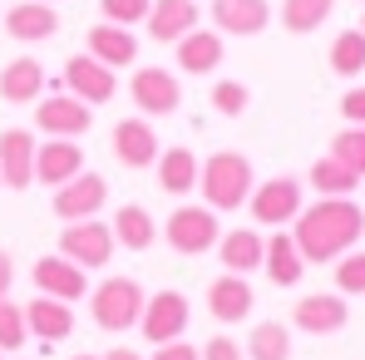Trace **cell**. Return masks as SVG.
I'll list each match as a JSON object with an SVG mask.
<instances>
[{
  "label": "cell",
  "instance_id": "6da1fadb",
  "mask_svg": "<svg viewBox=\"0 0 365 360\" xmlns=\"http://www.w3.org/2000/svg\"><path fill=\"white\" fill-rule=\"evenodd\" d=\"M365 237V212L351 202V197H321L297 212V227H292V242L302 252V262L311 267H326L336 257H346L356 242Z\"/></svg>",
  "mask_w": 365,
  "mask_h": 360
},
{
  "label": "cell",
  "instance_id": "7a4b0ae2",
  "mask_svg": "<svg viewBox=\"0 0 365 360\" xmlns=\"http://www.w3.org/2000/svg\"><path fill=\"white\" fill-rule=\"evenodd\" d=\"M197 187H202V202H207L212 212H237L247 197H252V187H257L247 153H232V148L212 153V158L197 168Z\"/></svg>",
  "mask_w": 365,
  "mask_h": 360
},
{
  "label": "cell",
  "instance_id": "3957f363",
  "mask_svg": "<svg viewBox=\"0 0 365 360\" xmlns=\"http://www.w3.org/2000/svg\"><path fill=\"white\" fill-rule=\"evenodd\" d=\"M143 287L133 282V277H109V282H99L94 292H89V311H94V326L99 331H109V336H123V331H133L138 326V316H143Z\"/></svg>",
  "mask_w": 365,
  "mask_h": 360
},
{
  "label": "cell",
  "instance_id": "277c9868",
  "mask_svg": "<svg viewBox=\"0 0 365 360\" xmlns=\"http://www.w3.org/2000/svg\"><path fill=\"white\" fill-rule=\"evenodd\" d=\"M163 237H168V247L182 252V257H202V252H212V247H217L222 222H217V212H212L207 202H202V207H197V202H182V207L168 212Z\"/></svg>",
  "mask_w": 365,
  "mask_h": 360
},
{
  "label": "cell",
  "instance_id": "5b68a950",
  "mask_svg": "<svg viewBox=\"0 0 365 360\" xmlns=\"http://www.w3.org/2000/svg\"><path fill=\"white\" fill-rule=\"evenodd\" d=\"M114 227L109 222H94V217H84V222H69L60 232V257L64 262H74V267H84V272H94V267H109V257H114Z\"/></svg>",
  "mask_w": 365,
  "mask_h": 360
},
{
  "label": "cell",
  "instance_id": "8992f818",
  "mask_svg": "<svg viewBox=\"0 0 365 360\" xmlns=\"http://www.w3.org/2000/svg\"><path fill=\"white\" fill-rule=\"evenodd\" d=\"M128 94H133V104H138V114H143V119H168V114H178V104H182L178 74H168V69H158V64L133 69Z\"/></svg>",
  "mask_w": 365,
  "mask_h": 360
},
{
  "label": "cell",
  "instance_id": "52a82bcc",
  "mask_svg": "<svg viewBox=\"0 0 365 360\" xmlns=\"http://www.w3.org/2000/svg\"><path fill=\"white\" fill-rule=\"evenodd\" d=\"M252 217L257 222H267V227H282V222H297V212H302V182L292 178V173H282V178H267L252 187Z\"/></svg>",
  "mask_w": 365,
  "mask_h": 360
},
{
  "label": "cell",
  "instance_id": "ba28073f",
  "mask_svg": "<svg viewBox=\"0 0 365 360\" xmlns=\"http://www.w3.org/2000/svg\"><path fill=\"white\" fill-rule=\"evenodd\" d=\"M187 316H192V306H187V297H182V292H158V297L143 301L138 331H143V341L168 346V341H178L182 331H187Z\"/></svg>",
  "mask_w": 365,
  "mask_h": 360
},
{
  "label": "cell",
  "instance_id": "9c48e42d",
  "mask_svg": "<svg viewBox=\"0 0 365 360\" xmlns=\"http://www.w3.org/2000/svg\"><path fill=\"white\" fill-rule=\"evenodd\" d=\"M94 123V109L79 104L74 94H55V99H40L35 104V128L50 133V138H84Z\"/></svg>",
  "mask_w": 365,
  "mask_h": 360
},
{
  "label": "cell",
  "instance_id": "30bf717a",
  "mask_svg": "<svg viewBox=\"0 0 365 360\" xmlns=\"http://www.w3.org/2000/svg\"><path fill=\"white\" fill-rule=\"evenodd\" d=\"M64 84H69V94L79 99V104H109L114 99V89H119V79H114V69L109 64H99L94 55H74V60H64Z\"/></svg>",
  "mask_w": 365,
  "mask_h": 360
},
{
  "label": "cell",
  "instance_id": "8fae6325",
  "mask_svg": "<svg viewBox=\"0 0 365 360\" xmlns=\"http://www.w3.org/2000/svg\"><path fill=\"white\" fill-rule=\"evenodd\" d=\"M109 202V182L99 173H79L64 187H55V212L64 222H84V217H99V207Z\"/></svg>",
  "mask_w": 365,
  "mask_h": 360
},
{
  "label": "cell",
  "instance_id": "7c38bea8",
  "mask_svg": "<svg viewBox=\"0 0 365 360\" xmlns=\"http://www.w3.org/2000/svg\"><path fill=\"white\" fill-rule=\"evenodd\" d=\"M84 173V148L74 138H50V143H35V182L45 187H64L69 178Z\"/></svg>",
  "mask_w": 365,
  "mask_h": 360
},
{
  "label": "cell",
  "instance_id": "4fadbf2b",
  "mask_svg": "<svg viewBox=\"0 0 365 360\" xmlns=\"http://www.w3.org/2000/svg\"><path fill=\"white\" fill-rule=\"evenodd\" d=\"M5 30H10V40H20V45H40V40H55L60 15H55L50 0H20V5L5 10Z\"/></svg>",
  "mask_w": 365,
  "mask_h": 360
},
{
  "label": "cell",
  "instance_id": "5bb4252c",
  "mask_svg": "<svg viewBox=\"0 0 365 360\" xmlns=\"http://www.w3.org/2000/svg\"><path fill=\"white\" fill-rule=\"evenodd\" d=\"M35 182V133L5 128L0 133V187H30Z\"/></svg>",
  "mask_w": 365,
  "mask_h": 360
},
{
  "label": "cell",
  "instance_id": "9a60e30c",
  "mask_svg": "<svg viewBox=\"0 0 365 360\" xmlns=\"http://www.w3.org/2000/svg\"><path fill=\"white\" fill-rule=\"evenodd\" d=\"M114 158L123 168H153L158 163V133L148 119H119L114 123Z\"/></svg>",
  "mask_w": 365,
  "mask_h": 360
},
{
  "label": "cell",
  "instance_id": "2e32d148",
  "mask_svg": "<svg viewBox=\"0 0 365 360\" xmlns=\"http://www.w3.org/2000/svg\"><path fill=\"white\" fill-rule=\"evenodd\" d=\"M346 301H341V292H316V297H302L297 306H292V321H297V331H306V336H331V331H341L346 326Z\"/></svg>",
  "mask_w": 365,
  "mask_h": 360
},
{
  "label": "cell",
  "instance_id": "e0dca14e",
  "mask_svg": "<svg viewBox=\"0 0 365 360\" xmlns=\"http://www.w3.org/2000/svg\"><path fill=\"white\" fill-rule=\"evenodd\" d=\"M30 277H35L40 297H55V301H79L84 292H89L84 267H74V262H64V257H40Z\"/></svg>",
  "mask_w": 365,
  "mask_h": 360
},
{
  "label": "cell",
  "instance_id": "ac0fdd59",
  "mask_svg": "<svg viewBox=\"0 0 365 360\" xmlns=\"http://www.w3.org/2000/svg\"><path fill=\"white\" fill-rule=\"evenodd\" d=\"M212 25L217 35H262L272 25V5L267 0H212Z\"/></svg>",
  "mask_w": 365,
  "mask_h": 360
},
{
  "label": "cell",
  "instance_id": "d6986e66",
  "mask_svg": "<svg viewBox=\"0 0 365 360\" xmlns=\"http://www.w3.org/2000/svg\"><path fill=\"white\" fill-rule=\"evenodd\" d=\"M262 252H267V237H262L257 227H232V232L217 237V262H222V272H232V277H252V272L262 267Z\"/></svg>",
  "mask_w": 365,
  "mask_h": 360
},
{
  "label": "cell",
  "instance_id": "ffe728a7",
  "mask_svg": "<svg viewBox=\"0 0 365 360\" xmlns=\"http://www.w3.org/2000/svg\"><path fill=\"white\" fill-rule=\"evenodd\" d=\"M143 25L158 45H178L187 30H197V0H153Z\"/></svg>",
  "mask_w": 365,
  "mask_h": 360
},
{
  "label": "cell",
  "instance_id": "44dd1931",
  "mask_svg": "<svg viewBox=\"0 0 365 360\" xmlns=\"http://www.w3.org/2000/svg\"><path fill=\"white\" fill-rule=\"evenodd\" d=\"M252 306H257V297H252V282H247V277H232V272H222V277L207 287V311H212L222 326H232V321H247V316H252Z\"/></svg>",
  "mask_w": 365,
  "mask_h": 360
},
{
  "label": "cell",
  "instance_id": "7402d4cb",
  "mask_svg": "<svg viewBox=\"0 0 365 360\" xmlns=\"http://www.w3.org/2000/svg\"><path fill=\"white\" fill-rule=\"evenodd\" d=\"M25 331H30L35 341H45V346L69 341V331H74V311H69V301H55V297L30 301V306H25Z\"/></svg>",
  "mask_w": 365,
  "mask_h": 360
},
{
  "label": "cell",
  "instance_id": "603a6c76",
  "mask_svg": "<svg viewBox=\"0 0 365 360\" xmlns=\"http://www.w3.org/2000/svg\"><path fill=\"white\" fill-rule=\"evenodd\" d=\"M40 89H45V64L20 55L0 69V99L5 104H40Z\"/></svg>",
  "mask_w": 365,
  "mask_h": 360
},
{
  "label": "cell",
  "instance_id": "cb8c5ba5",
  "mask_svg": "<svg viewBox=\"0 0 365 360\" xmlns=\"http://www.w3.org/2000/svg\"><path fill=\"white\" fill-rule=\"evenodd\" d=\"M262 272L277 282V287H297L306 277V262H302V252H297V242H292V232H272L267 237V252H262Z\"/></svg>",
  "mask_w": 365,
  "mask_h": 360
},
{
  "label": "cell",
  "instance_id": "d4e9b609",
  "mask_svg": "<svg viewBox=\"0 0 365 360\" xmlns=\"http://www.w3.org/2000/svg\"><path fill=\"white\" fill-rule=\"evenodd\" d=\"M173 50H178L182 74H212V69L222 64V35H217V30H187Z\"/></svg>",
  "mask_w": 365,
  "mask_h": 360
},
{
  "label": "cell",
  "instance_id": "484cf974",
  "mask_svg": "<svg viewBox=\"0 0 365 360\" xmlns=\"http://www.w3.org/2000/svg\"><path fill=\"white\" fill-rule=\"evenodd\" d=\"M89 55L99 64H109V69H123V64L138 60V40H133V30H123V25H94L89 30Z\"/></svg>",
  "mask_w": 365,
  "mask_h": 360
},
{
  "label": "cell",
  "instance_id": "4316f807",
  "mask_svg": "<svg viewBox=\"0 0 365 360\" xmlns=\"http://www.w3.org/2000/svg\"><path fill=\"white\" fill-rule=\"evenodd\" d=\"M153 168H158V187L173 192V197H182V192L197 187V168H202V163H197L192 148H182V143H178V148H163Z\"/></svg>",
  "mask_w": 365,
  "mask_h": 360
},
{
  "label": "cell",
  "instance_id": "83f0119b",
  "mask_svg": "<svg viewBox=\"0 0 365 360\" xmlns=\"http://www.w3.org/2000/svg\"><path fill=\"white\" fill-rule=\"evenodd\" d=\"M109 227H114V242L128 247V252H143V247H153V237H158L153 212H148V207H138V202H123Z\"/></svg>",
  "mask_w": 365,
  "mask_h": 360
},
{
  "label": "cell",
  "instance_id": "f1b7e54d",
  "mask_svg": "<svg viewBox=\"0 0 365 360\" xmlns=\"http://www.w3.org/2000/svg\"><path fill=\"white\" fill-rule=\"evenodd\" d=\"M306 182H311V187H316L321 197H351V192L361 187V178H356V173H351L346 163H336L331 153L311 163V173H306Z\"/></svg>",
  "mask_w": 365,
  "mask_h": 360
},
{
  "label": "cell",
  "instance_id": "f546056e",
  "mask_svg": "<svg viewBox=\"0 0 365 360\" xmlns=\"http://www.w3.org/2000/svg\"><path fill=\"white\" fill-rule=\"evenodd\" d=\"M247 360H292V331L282 321H262L247 336Z\"/></svg>",
  "mask_w": 365,
  "mask_h": 360
},
{
  "label": "cell",
  "instance_id": "4dcf8cb0",
  "mask_svg": "<svg viewBox=\"0 0 365 360\" xmlns=\"http://www.w3.org/2000/svg\"><path fill=\"white\" fill-rule=\"evenodd\" d=\"M331 10H336V0H282V25L292 35H311L331 20Z\"/></svg>",
  "mask_w": 365,
  "mask_h": 360
},
{
  "label": "cell",
  "instance_id": "1f68e13d",
  "mask_svg": "<svg viewBox=\"0 0 365 360\" xmlns=\"http://www.w3.org/2000/svg\"><path fill=\"white\" fill-rule=\"evenodd\" d=\"M331 69H336L341 79L365 74V30H341V35L331 40Z\"/></svg>",
  "mask_w": 365,
  "mask_h": 360
},
{
  "label": "cell",
  "instance_id": "d6a6232c",
  "mask_svg": "<svg viewBox=\"0 0 365 360\" xmlns=\"http://www.w3.org/2000/svg\"><path fill=\"white\" fill-rule=\"evenodd\" d=\"M331 158L346 163L356 178H365V123H346V128L331 138Z\"/></svg>",
  "mask_w": 365,
  "mask_h": 360
},
{
  "label": "cell",
  "instance_id": "836d02e7",
  "mask_svg": "<svg viewBox=\"0 0 365 360\" xmlns=\"http://www.w3.org/2000/svg\"><path fill=\"white\" fill-rule=\"evenodd\" d=\"M336 292L341 297H365V252H346L336 257Z\"/></svg>",
  "mask_w": 365,
  "mask_h": 360
},
{
  "label": "cell",
  "instance_id": "e575fe53",
  "mask_svg": "<svg viewBox=\"0 0 365 360\" xmlns=\"http://www.w3.org/2000/svg\"><path fill=\"white\" fill-rule=\"evenodd\" d=\"M25 341H30V331H25V306L0 297V351H20Z\"/></svg>",
  "mask_w": 365,
  "mask_h": 360
},
{
  "label": "cell",
  "instance_id": "d590c367",
  "mask_svg": "<svg viewBox=\"0 0 365 360\" xmlns=\"http://www.w3.org/2000/svg\"><path fill=\"white\" fill-rule=\"evenodd\" d=\"M247 104H252L247 84H237V79H222V84H212V109H217V114L237 119V114H247Z\"/></svg>",
  "mask_w": 365,
  "mask_h": 360
},
{
  "label": "cell",
  "instance_id": "8d00e7d4",
  "mask_svg": "<svg viewBox=\"0 0 365 360\" xmlns=\"http://www.w3.org/2000/svg\"><path fill=\"white\" fill-rule=\"evenodd\" d=\"M148 5H153V0H99L104 20H109V25H123V30H128V25H143V20H148Z\"/></svg>",
  "mask_w": 365,
  "mask_h": 360
},
{
  "label": "cell",
  "instance_id": "74e56055",
  "mask_svg": "<svg viewBox=\"0 0 365 360\" xmlns=\"http://www.w3.org/2000/svg\"><path fill=\"white\" fill-rule=\"evenodd\" d=\"M197 356H202V360H247V356H242V346H237L232 336H212V341H207Z\"/></svg>",
  "mask_w": 365,
  "mask_h": 360
},
{
  "label": "cell",
  "instance_id": "f35d334b",
  "mask_svg": "<svg viewBox=\"0 0 365 360\" xmlns=\"http://www.w3.org/2000/svg\"><path fill=\"white\" fill-rule=\"evenodd\" d=\"M341 114H346V123H365V84H351L341 94Z\"/></svg>",
  "mask_w": 365,
  "mask_h": 360
},
{
  "label": "cell",
  "instance_id": "ab89813d",
  "mask_svg": "<svg viewBox=\"0 0 365 360\" xmlns=\"http://www.w3.org/2000/svg\"><path fill=\"white\" fill-rule=\"evenodd\" d=\"M148 360H202V356H197V346H187V341H168V346H153Z\"/></svg>",
  "mask_w": 365,
  "mask_h": 360
},
{
  "label": "cell",
  "instance_id": "60d3db41",
  "mask_svg": "<svg viewBox=\"0 0 365 360\" xmlns=\"http://www.w3.org/2000/svg\"><path fill=\"white\" fill-rule=\"evenodd\" d=\"M10 287H15V262H10V252L0 247V297H10Z\"/></svg>",
  "mask_w": 365,
  "mask_h": 360
},
{
  "label": "cell",
  "instance_id": "b9f144b4",
  "mask_svg": "<svg viewBox=\"0 0 365 360\" xmlns=\"http://www.w3.org/2000/svg\"><path fill=\"white\" fill-rule=\"evenodd\" d=\"M104 360H143V356H138V351H128V346H119V351H109Z\"/></svg>",
  "mask_w": 365,
  "mask_h": 360
},
{
  "label": "cell",
  "instance_id": "7bdbcfd3",
  "mask_svg": "<svg viewBox=\"0 0 365 360\" xmlns=\"http://www.w3.org/2000/svg\"><path fill=\"white\" fill-rule=\"evenodd\" d=\"M69 360H104V356H69Z\"/></svg>",
  "mask_w": 365,
  "mask_h": 360
},
{
  "label": "cell",
  "instance_id": "ee69618b",
  "mask_svg": "<svg viewBox=\"0 0 365 360\" xmlns=\"http://www.w3.org/2000/svg\"><path fill=\"white\" fill-rule=\"evenodd\" d=\"M361 30H365V20H361Z\"/></svg>",
  "mask_w": 365,
  "mask_h": 360
},
{
  "label": "cell",
  "instance_id": "f6af8a7d",
  "mask_svg": "<svg viewBox=\"0 0 365 360\" xmlns=\"http://www.w3.org/2000/svg\"><path fill=\"white\" fill-rule=\"evenodd\" d=\"M50 5H55V0H50Z\"/></svg>",
  "mask_w": 365,
  "mask_h": 360
}]
</instances>
